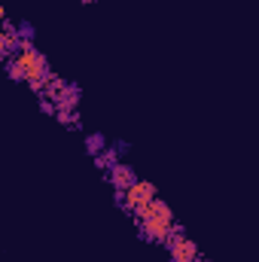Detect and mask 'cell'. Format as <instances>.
Wrapping results in <instances>:
<instances>
[{
  "mask_svg": "<svg viewBox=\"0 0 259 262\" xmlns=\"http://www.w3.org/2000/svg\"><path fill=\"white\" fill-rule=\"evenodd\" d=\"M131 216H134L137 226H140V238L149 241V244H165L168 235H171V229H174V210H171V204L162 201V198H156V201L137 207Z\"/></svg>",
  "mask_w": 259,
  "mask_h": 262,
  "instance_id": "6da1fadb",
  "label": "cell"
},
{
  "mask_svg": "<svg viewBox=\"0 0 259 262\" xmlns=\"http://www.w3.org/2000/svg\"><path fill=\"white\" fill-rule=\"evenodd\" d=\"M21 67H25V73H28V85H31V92H37V95H43V89H46V79H49V73H52V67H49V58L34 46V40H25L21 43V52L15 55Z\"/></svg>",
  "mask_w": 259,
  "mask_h": 262,
  "instance_id": "7a4b0ae2",
  "label": "cell"
},
{
  "mask_svg": "<svg viewBox=\"0 0 259 262\" xmlns=\"http://www.w3.org/2000/svg\"><path fill=\"white\" fill-rule=\"evenodd\" d=\"M156 198H159L156 183H149V180H137L134 186H128V189L122 192V210L134 213L137 207H143V204H149V201H156Z\"/></svg>",
  "mask_w": 259,
  "mask_h": 262,
  "instance_id": "3957f363",
  "label": "cell"
},
{
  "mask_svg": "<svg viewBox=\"0 0 259 262\" xmlns=\"http://www.w3.org/2000/svg\"><path fill=\"white\" fill-rule=\"evenodd\" d=\"M168 253H171V262H198L201 259V253H198V244H195L192 238H177L171 247H168Z\"/></svg>",
  "mask_w": 259,
  "mask_h": 262,
  "instance_id": "277c9868",
  "label": "cell"
},
{
  "mask_svg": "<svg viewBox=\"0 0 259 262\" xmlns=\"http://www.w3.org/2000/svg\"><path fill=\"white\" fill-rule=\"evenodd\" d=\"M107 180H110V186L113 189H128V186H134L137 183V174H134V168L131 165H125V162H119V165H113L110 171H107Z\"/></svg>",
  "mask_w": 259,
  "mask_h": 262,
  "instance_id": "5b68a950",
  "label": "cell"
},
{
  "mask_svg": "<svg viewBox=\"0 0 259 262\" xmlns=\"http://www.w3.org/2000/svg\"><path fill=\"white\" fill-rule=\"evenodd\" d=\"M113 165H119V149L116 146H107L101 156H95V168L98 171H110Z\"/></svg>",
  "mask_w": 259,
  "mask_h": 262,
  "instance_id": "8992f818",
  "label": "cell"
},
{
  "mask_svg": "<svg viewBox=\"0 0 259 262\" xmlns=\"http://www.w3.org/2000/svg\"><path fill=\"white\" fill-rule=\"evenodd\" d=\"M85 149H89V156H101V152L107 149V137H104L101 131H92V134L85 137Z\"/></svg>",
  "mask_w": 259,
  "mask_h": 262,
  "instance_id": "52a82bcc",
  "label": "cell"
},
{
  "mask_svg": "<svg viewBox=\"0 0 259 262\" xmlns=\"http://www.w3.org/2000/svg\"><path fill=\"white\" fill-rule=\"evenodd\" d=\"M3 70H6V76L12 79V82H28V73H25V67L18 58H9V61H3Z\"/></svg>",
  "mask_w": 259,
  "mask_h": 262,
  "instance_id": "ba28073f",
  "label": "cell"
},
{
  "mask_svg": "<svg viewBox=\"0 0 259 262\" xmlns=\"http://www.w3.org/2000/svg\"><path fill=\"white\" fill-rule=\"evenodd\" d=\"M55 119H58L61 125H79V113H76V110H64V107L55 113Z\"/></svg>",
  "mask_w": 259,
  "mask_h": 262,
  "instance_id": "9c48e42d",
  "label": "cell"
},
{
  "mask_svg": "<svg viewBox=\"0 0 259 262\" xmlns=\"http://www.w3.org/2000/svg\"><path fill=\"white\" fill-rule=\"evenodd\" d=\"M18 37H21V40H34V28H31L28 21H21V25H18Z\"/></svg>",
  "mask_w": 259,
  "mask_h": 262,
  "instance_id": "30bf717a",
  "label": "cell"
},
{
  "mask_svg": "<svg viewBox=\"0 0 259 262\" xmlns=\"http://www.w3.org/2000/svg\"><path fill=\"white\" fill-rule=\"evenodd\" d=\"M82 3H98V0H82Z\"/></svg>",
  "mask_w": 259,
  "mask_h": 262,
  "instance_id": "8fae6325",
  "label": "cell"
},
{
  "mask_svg": "<svg viewBox=\"0 0 259 262\" xmlns=\"http://www.w3.org/2000/svg\"><path fill=\"white\" fill-rule=\"evenodd\" d=\"M198 262H207V259H198Z\"/></svg>",
  "mask_w": 259,
  "mask_h": 262,
  "instance_id": "7c38bea8",
  "label": "cell"
}]
</instances>
